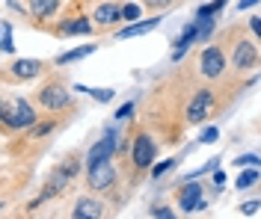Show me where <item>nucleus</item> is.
Returning <instances> with one entry per match:
<instances>
[{
	"label": "nucleus",
	"mask_w": 261,
	"mask_h": 219,
	"mask_svg": "<svg viewBox=\"0 0 261 219\" xmlns=\"http://www.w3.org/2000/svg\"><path fill=\"white\" fill-rule=\"evenodd\" d=\"M3 210H6V202H0V213H3Z\"/></svg>",
	"instance_id": "c85d7f7f"
},
{
	"label": "nucleus",
	"mask_w": 261,
	"mask_h": 219,
	"mask_svg": "<svg viewBox=\"0 0 261 219\" xmlns=\"http://www.w3.org/2000/svg\"><path fill=\"white\" fill-rule=\"evenodd\" d=\"M217 136H220V131H217V128H208L205 134L199 136V142H202V145H208V142H217Z\"/></svg>",
	"instance_id": "393cba45"
},
{
	"label": "nucleus",
	"mask_w": 261,
	"mask_h": 219,
	"mask_svg": "<svg viewBox=\"0 0 261 219\" xmlns=\"http://www.w3.org/2000/svg\"><path fill=\"white\" fill-rule=\"evenodd\" d=\"M68 216L71 219H104V216H110V204L104 202L101 196H95V193H83V196H77L71 202Z\"/></svg>",
	"instance_id": "9d476101"
},
{
	"label": "nucleus",
	"mask_w": 261,
	"mask_h": 219,
	"mask_svg": "<svg viewBox=\"0 0 261 219\" xmlns=\"http://www.w3.org/2000/svg\"><path fill=\"white\" fill-rule=\"evenodd\" d=\"M223 48H226V59H228V74L234 77H246V74H255L261 62V51L258 42L252 36H246L244 24H234L223 30Z\"/></svg>",
	"instance_id": "f257e3e1"
},
{
	"label": "nucleus",
	"mask_w": 261,
	"mask_h": 219,
	"mask_svg": "<svg viewBox=\"0 0 261 219\" xmlns=\"http://www.w3.org/2000/svg\"><path fill=\"white\" fill-rule=\"evenodd\" d=\"M228 0H211V3H205V6H199V12L196 18H208V15H220L223 12V6H226Z\"/></svg>",
	"instance_id": "a211bd4d"
},
{
	"label": "nucleus",
	"mask_w": 261,
	"mask_h": 219,
	"mask_svg": "<svg viewBox=\"0 0 261 219\" xmlns=\"http://www.w3.org/2000/svg\"><path fill=\"white\" fill-rule=\"evenodd\" d=\"M30 101L36 104V110L42 116H77L81 107L71 95V86L65 83L63 74H50L48 80H42L39 89H33Z\"/></svg>",
	"instance_id": "f03ea898"
},
{
	"label": "nucleus",
	"mask_w": 261,
	"mask_h": 219,
	"mask_svg": "<svg viewBox=\"0 0 261 219\" xmlns=\"http://www.w3.org/2000/svg\"><path fill=\"white\" fill-rule=\"evenodd\" d=\"M158 24H161V15L148 18V21H130V27H125V30H116V42L130 39V36H143V33H148V30H154Z\"/></svg>",
	"instance_id": "ddd939ff"
},
{
	"label": "nucleus",
	"mask_w": 261,
	"mask_h": 219,
	"mask_svg": "<svg viewBox=\"0 0 261 219\" xmlns=\"http://www.w3.org/2000/svg\"><path fill=\"white\" fill-rule=\"evenodd\" d=\"M258 0H238V12H244V9H249V6H255Z\"/></svg>",
	"instance_id": "cd10ccee"
},
{
	"label": "nucleus",
	"mask_w": 261,
	"mask_h": 219,
	"mask_svg": "<svg viewBox=\"0 0 261 219\" xmlns=\"http://www.w3.org/2000/svg\"><path fill=\"white\" fill-rule=\"evenodd\" d=\"M175 207H178L181 213H196V210H205L208 202H205V186L199 184V181H184V184L175 190Z\"/></svg>",
	"instance_id": "1a4fd4ad"
},
{
	"label": "nucleus",
	"mask_w": 261,
	"mask_h": 219,
	"mask_svg": "<svg viewBox=\"0 0 261 219\" xmlns=\"http://www.w3.org/2000/svg\"><path fill=\"white\" fill-rule=\"evenodd\" d=\"M223 184H226V172H220V169H217V172H214V178H211V186H214V193H217V196L223 193Z\"/></svg>",
	"instance_id": "4be33fe9"
},
{
	"label": "nucleus",
	"mask_w": 261,
	"mask_h": 219,
	"mask_svg": "<svg viewBox=\"0 0 261 219\" xmlns=\"http://www.w3.org/2000/svg\"><path fill=\"white\" fill-rule=\"evenodd\" d=\"M116 148H119V134H116V131H104V134L89 145V151L83 154V166L104 163V160H116Z\"/></svg>",
	"instance_id": "f8f14e48"
},
{
	"label": "nucleus",
	"mask_w": 261,
	"mask_h": 219,
	"mask_svg": "<svg viewBox=\"0 0 261 219\" xmlns=\"http://www.w3.org/2000/svg\"><path fill=\"white\" fill-rule=\"evenodd\" d=\"M45 71H50V62H42V59H12L9 66L0 68V83L21 86V83H30V80H39Z\"/></svg>",
	"instance_id": "0eeeda50"
},
{
	"label": "nucleus",
	"mask_w": 261,
	"mask_h": 219,
	"mask_svg": "<svg viewBox=\"0 0 261 219\" xmlns=\"http://www.w3.org/2000/svg\"><path fill=\"white\" fill-rule=\"evenodd\" d=\"M255 184H258V166H249L246 172H241L238 181H234L238 190H255Z\"/></svg>",
	"instance_id": "dca6fc26"
},
{
	"label": "nucleus",
	"mask_w": 261,
	"mask_h": 219,
	"mask_svg": "<svg viewBox=\"0 0 261 219\" xmlns=\"http://www.w3.org/2000/svg\"><path fill=\"white\" fill-rule=\"evenodd\" d=\"M86 92H89V95H92V98H95L98 104H107V101H113V89H101V92H98V89H86Z\"/></svg>",
	"instance_id": "412c9836"
},
{
	"label": "nucleus",
	"mask_w": 261,
	"mask_h": 219,
	"mask_svg": "<svg viewBox=\"0 0 261 219\" xmlns=\"http://www.w3.org/2000/svg\"><path fill=\"white\" fill-rule=\"evenodd\" d=\"M122 3L125 0H92V6H89L92 30H98V33L116 30L122 24Z\"/></svg>",
	"instance_id": "6e6552de"
},
{
	"label": "nucleus",
	"mask_w": 261,
	"mask_h": 219,
	"mask_svg": "<svg viewBox=\"0 0 261 219\" xmlns=\"http://www.w3.org/2000/svg\"><path fill=\"white\" fill-rule=\"evenodd\" d=\"M116 184H119V172H116L113 160H104V163H92V166H83V186L86 193H95V196H113Z\"/></svg>",
	"instance_id": "423d86ee"
},
{
	"label": "nucleus",
	"mask_w": 261,
	"mask_h": 219,
	"mask_svg": "<svg viewBox=\"0 0 261 219\" xmlns=\"http://www.w3.org/2000/svg\"><path fill=\"white\" fill-rule=\"evenodd\" d=\"M130 113H134V101L122 104V107L116 110V118H119V121H122V118H130Z\"/></svg>",
	"instance_id": "a878e982"
},
{
	"label": "nucleus",
	"mask_w": 261,
	"mask_h": 219,
	"mask_svg": "<svg viewBox=\"0 0 261 219\" xmlns=\"http://www.w3.org/2000/svg\"><path fill=\"white\" fill-rule=\"evenodd\" d=\"M148 216H154V219H166V216H172V210H169L166 204H154V207L148 210Z\"/></svg>",
	"instance_id": "5701e85b"
},
{
	"label": "nucleus",
	"mask_w": 261,
	"mask_h": 219,
	"mask_svg": "<svg viewBox=\"0 0 261 219\" xmlns=\"http://www.w3.org/2000/svg\"><path fill=\"white\" fill-rule=\"evenodd\" d=\"M98 51V45H83V48H74V51H65L60 53L57 59H54V66H71V62H81L83 56H89V53H95Z\"/></svg>",
	"instance_id": "4468645a"
},
{
	"label": "nucleus",
	"mask_w": 261,
	"mask_h": 219,
	"mask_svg": "<svg viewBox=\"0 0 261 219\" xmlns=\"http://www.w3.org/2000/svg\"><path fill=\"white\" fill-rule=\"evenodd\" d=\"M143 15V9H140V3H130V0H125L122 3V21H137V18Z\"/></svg>",
	"instance_id": "6ab92c4d"
},
{
	"label": "nucleus",
	"mask_w": 261,
	"mask_h": 219,
	"mask_svg": "<svg viewBox=\"0 0 261 219\" xmlns=\"http://www.w3.org/2000/svg\"><path fill=\"white\" fill-rule=\"evenodd\" d=\"M42 116L36 104L15 92H0V134H24Z\"/></svg>",
	"instance_id": "20e7f679"
},
{
	"label": "nucleus",
	"mask_w": 261,
	"mask_h": 219,
	"mask_svg": "<svg viewBox=\"0 0 261 219\" xmlns=\"http://www.w3.org/2000/svg\"><path fill=\"white\" fill-rule=\"evenodd\" d=\"M241 213H246V216H255V213H258V199H252V202L241 204Z\"/></svg>",
	"instance_id": "bb28decb"
},
{
	"label": "nucleus",
	"mask_w": 261,
	"mask_h": 219,
	"mask_svg": "<svg viewBox=\"0 0 261 219\" xmlns=\"http://www.w3.org/2000/svg\"><path fill=\"white\" fill-rule=\"evenodd\" d=\"M175 166H178V157H169V160H163V163H158V166L151 163V166H148V172H151V181H158V178H163L166 172H172Z\"/></svg>",
	"instance_id": "f3484780"
},
{
	"label": "nucleus",
	"mask_w": 261,
	"mask_h": 219,
	"mask_svg": "<svg viewBox=\"0 0 261 219\" xmlns=\"http://www.w3.org/2000/svg\"><path fill=\"white\" fill-rule=\"evenodd\" d=\"M190 71L199 83H220L228 74V59H226V48L223 42L214 45H202L199 53L190 59Z\"/></svg>",
	"instance_id": "39448f33"
},
{
	"label": "nucleus",
	"mask_w": 261,
	"mask_h": 219,
	"mask_svg": "<svg viewBox=\"0 0 261 219\" xmlns=\"http://www.w3.org/2000/svg\"><path fill=\"white\" fill-rule=\"evenodd\" d=\"M137 3H140V9H143V12L161 15V12H169V9H175L181 0H137Z\"/></svg>",
	"instance_id": "2eb2a0df"
},
{
	"label": "nucleus",
	"mask_w": 261,
	"mask_h": 219,
	"mask_svg": "<svg viewBox=\"0 0 261 219\" xmlns=\"http://www.w3.org/2000/svg\"><path fill=\"white\" fill-rule=\"evenodd\" d=\"M81 172H83V154H81V151L65 154L63 160H60L57 166L50 169V175L45 178V186H42V190H39V196H36V199L27 204V210L33 213V210H39V207H42L45 202H54V199H60L65 190H68V186L77 181V175H81Z\"/></svg>",
	"instance_id": "7ed1b4c3"
},
{
	"label": "nucleus",
	"mask_w": 261,
	"mask_h": 219,
	"mask_svg": "<svg viewBox=\"0 0 261 219\" xmlns=\"http://www.w3.org/2000/svg\"><path fill=\"white\" fill-rule=\"evenodd\" d=\"M65 0H24L27 6V15H30V24L36 30H50L54 18L60 15Z\"/></svg>",
	"instance_id": "9b49d317"
},
{
	"label": "nucleus",
	"mask_w": 261,
	"mask_h": 219,
	"mask_svg": "<svg viewBox=\"0 0 261 219\" xmlns=\"http://www.w3.org/2000/svg\"><path fill=\"white\" fill-rule=\"evenodd\" d=\"M234 166H258V154H244V157H238L234 160Z\"/></svg>",
	"instance_id": "b1692460"
},
{
	"label": "nucleus",
	"mask_w": 261,
	"mask_h": 219,
	"mask_svg": "<svg viewBox=\"0 0 261 219\" xmlns=\"http://www.w3.org/2000/svg\"><path fill=\"white\" fill-rule=\"evenodd\" d=\"M246 30H249V36L255 39V42H261V15L255 12V15H249V21H246Z\"/></svg>",
	"instance_id": "aec40b11"
}]
</instances>
